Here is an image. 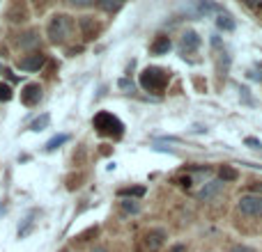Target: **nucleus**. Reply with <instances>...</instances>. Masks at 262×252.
Masks as SVG:
<instances>
[{
	"mask_svg": "<svg viewBox=\"0 0 262 252\" xmlns=\"http://www.w3.org/2000/svg\"><path fill=\"white\" fill-rule=\"evenodd\" d=\"M228 252H255L253 248H249V245H232Z\"/></svg>",
	"mask_w": 262,
	"mask_h": 252,
	"instance_id": "5701e85b",
	"label": "nucleus"
},
{
	"mask_svg": "<svg viewBox=\"0 0 262 252\" xmlns=\"http://www.w3.org/2000/svg\"><path fill=\"white\" fill-rule=\"evenodd\" d=\"M118 85H120V87H122V90H134V85H131V83H129V81H120V83H118Z\"/></svg>",
	"mask_w": 262,
	"mask_h": 252,
	"instance_id": "393cba45",
	"label": "nucleus"
},
{
	"mask_svg": "<svg viewBox=\"0 0 262 252\" xmlns=\"http://www.w3.org/2000/svg\"><path fill=\"white\" fill-rule=\"evenodd\" d=\"M219 177H221L223 184H228V181H235L237 179V170H235V167H230V165H223L221 170H219Z\"/></svg>",
	"mask_w": 262,
	"mask_h": 252,
	"instance_id": "dca6fc26",
	"label": "nucleus"
},
{
	"mask_svg": "<svg viewBox=\"0 0 262 252\" xmlns=\"http://www.w3.org/2000/svg\"><path fill=\"white\" fill-rule=\"evenodd\" d=\"M99 7L101 9H106V12H113V9H118L120 5H115V3H99Z\"/></svg>",
	"mask_w": 262,
	"mask_h": 252,
	"instance_id": "b1692460",
	"label": "nucleus"
},
{
	"mask_svg": "<svg viewBox=\"0 0 262 252\" xmlns=\"http://www.w3.org/2000/svg\"><path fill=\"white\" fill-rule=\"evenodd\" d=\"M163 241H166V232L163 230H149L147 236H145V243H147L149 250H159L163 245Z\"/></svg>",
	"mask_w": 262,
	"mask_h": 252,
	"instance_id": "1a4fd4ad",
	"label": "nucleus"
},
{
	"mask_svg": "<svg viewBox=\"0 0 262 252\" xmlns=\"http://www.w3.org/2000/svg\"><path fill=\"white\" fill-rule=\"evenodd\" d=\"M44 64H46L44 53H30V55L18 60V69H21V71H39Z\"/></svg>",
	"mask_w": 262,
	"mask_h": 252,
	"instance_id": "39448f33",
	"label": "nucleus"
},
{
	"mask_svg": "<svg viewBox=\"0 0 262 252\" xmlns=\"http://www.w3.org/2000/svg\"><path fill=\"white\" fill-rule=\"evenodd\" d=\"M244 144H246V147H251V149H262V142L258 138H246Z\"/></svg>",
	"mask_w": 262,
	"mask_h": 252,
	"instance_id": "4be33fe9",
	"label": "nucleus"
},
{
	"mask_svg": "<svg viewBox=\"0 0 262 252\" xmlns=\"http://www.w3.org/2000/svg\"><path fill=\"white\" fill-rule=\"evenodd\" d=\"M18 44H21L23 48H30V46H35L37 44V32L35 30L26 32V35H23V39H18Z\"/></svg>",
	"mask_w": 262,
	"mask_h": 252,
	"instance_id": "a211bd4d",
	"label": "nucleus"
},
{
	"mask_svg": "<svg viewBox=\"0 0 262 252\" xmlns=\"http://www.w3.org/2000/svg\"><path fill=\"white\" fill-rule=\"evenodd\" d=\"M74 32V18L69 14H55L49 21V28H46V35L53 44H64V41L72 37Z\"/></svg>",
	"mask_w": 262,
	"mask_h": 252,
	"instance_id": "f03ea898",
	"label": "nucleus"
},
{
	"mask_svg": "<svg viewBox=\"0 0 262 252\" xmlns=\"http://www.w3.org/2000/svg\"><path fill=\"white\" fill-rule=\"evenodd\" d=\"M249 78H253V81H262V71H249Z\"/></svg>",
	"mask_w": 262,
	"mask_h": 252,
	"instance_id": "bb28decb",
	"label": "nucleus"
},
{
	"mask_svg": "<svg viewBox=\"0 0 262 252\" xmlns=\"http://www.w3.org/2000/svg\"><path fill=\"white\" fill-rule=\"evenodd\" d=\"M92 252H108V250H106V248H95Z\"/></svg>",
	"mask_w": 262,
	"mask_h": 252,
	"instance_id": "c756f323",
	"label": "nucleus"
},
{
	"mask_svg": "<svg viewBox=\"0 0 262 252\" xmlns=\"http://www.w3.org/2000/svg\"><path fill=\"white\" fill-rule=\"evenodd\" d=\"M78 26H81L83 35H85V39H95V32H97V23H95V18H92V16H81Z\"/></svg>",
	"mask_w": 262,
	"mask_h": 252,
	"instance_id": "9b49d317",
	"label": "nucleus"
},
{
	"mask_svg": "<svg viewBox=\"0 0 262 252\" xmlns=\"http://www.w3.org/2000/svg\"><path fill=\"white\" fill-rule=\"evenodd\" d=\"M170 46H172L170 37L159 35L157 39H154V44L149 46V51H152V55H163V53H168V51H170Z\"/></svg>",
	"mask_w": 262,
	"mask_h": 252,
	"instance_id": "9d476101",
	"label": "nucleus"
},
{
	"mask_svg": "<svg viewBox=\"0 0 262 252\" xmlns=\"http://www.w3.org/2000/svg\"><path fill=\"white\" fill-rule=\"evenodd\" d=\"M92 126L97 129V133L99 135H111V138H120L122 131H124V124L120 122L113 113H106V110H101V113L95 115Z\"/></svg>",
	"mask_w": 262,
	"mask_h": 252,
	"instance_id": "7ed1b4c3",
	"label": "nucleus"
},
{
	"mask_svg": "<svg viewBox=\"0 0 262 252\" xmlns=\"http://www.w3.org/2000/svg\"><path fill=\"white\" fill-rule=\"evenodd\" d=\"M237 209H239L242 216L262 218V195H242Z\"/></svg>",
	"mask_w": 262,
	"mask_h": 252,
	"instance_id": "20e7f679",
	"label": "nucleus"
},
{
	"mask_svg": "<svg viewBox=\"0 0 262 252\" xmlns=\"http://www.w3.org/2000/svg\"><path fill=\"white\" fill-rule=\"evenodd\" d=\"M39 99H41V87H39V83H28L26 87L21 90V104L23 106H37L39 104Z\"/></svg>",
	"mask_w": 262,
	"mask_h": 252,
	"instance_id": "423d86ee",
	"label": "nucleus"
},
{
	"mask_svg": "<svg viewBox=\"0 0 262 252\" xmlns=\"http://www.w3.org/2000/svg\"><path fill=\"white\" fill-rule=\"evenodd\" d=\"M216 26L221 28V30H226V32H230V30H235V21H232V16L230 14H219V18H216Z\"/></svg>",
	"mask_w": 262,
	"mask_h": 252,
	"instance_id": "4468645a",
	"label": "nucleus"
},
{
	"mask_svg": "<svg viewBox=\"0 0 262 252\" xmlns=\"http://www.w3.org/2000/svg\"><path fill=\"white\" fill-rule=\"evenodd\" d=\"M223 181L221 179H212V181H207V184L200 188V193H198V199H205V202H209V199H214L219 193L223 190Z\"/></svg>",
	"mask_w": 262,
	"mask_h": 252,
	"instance_id": "0eeeda50",
	"label": "nucleus"
},
{
	"mask_svg": "<svg viewBox=\"0 0 262 252\" xmlns=\"http://www.w3.org/2000/svg\"><path fill=\"white\" fill-rule=\"evenodd\" d=\"M182 186H184V188H189V186H191V177H184V179H182Z\"/></svg>",
	"mask_w": 262,
	"mask_h": 252,
	"instance_id": "cd10ccee",
	"label": "nucleus"
},
{
	"mask_svg": "<svg viewBox=\"0 0 262 252\" xmlns=\"http://www.w3.org/2000/svg\"><path fill=\"white\" fill-rule=\"evenodd\" d=\"M49 124H51V115H49V113H44V115H41V117H37L35 122L30 124V131H35V133H39V131H44Z\"/></svg>",
	"mask_w": 262,
	"mask_h": 252,
	"instance_id": "2eb2a0df",
	"label": "nucleus"
},
{
	"mask_svg": "<svg viewBox=\"0 0 262 252\" xmlns=\"http://www.w3.org/2000/svg\"><path fill=\"white\" fill-rule=\"evenodd\" d=\"M122 209H124L127 213H138V211H140V207L134 202V199H124V202H122Z\"/></svg>",
	"mask_w": 262,
	"mask_h": 252,
	"instance_id": "412c9836",
	"label": "nucleus"
},
{
	"mask_svg": "<svg viewBox=\"0 0 262 252\" xmlns=\"http://www.w3.org/2000/svg\"><path fill=\"white\" fill-rule=\"evenodd\" d=\"M172 252H186V248H184V245H175V248H172Z\"/></svg>",
	"mask_w": 262,
	"mask_h": 252,
	"instance_id": "c85d7f7f",
	"label": "nucleus"
},
{
	"mask_svg": "<svg viewBox=\"0 0 262 252\" xmlns=\"http://www.w3.org/2000/svg\"><path fill=\"white\" fill-rule=\"evenodd\" d=\"M35 218H37V211H30L26 216L23 225H18V239H26V236L32 232V227H35Z\"/></svg>",
	"mask_w": 262,
	"mask_h": 252,
	"instance_id": "f8f14e48",
	"label": "nucleus"
},
{
	"mask_svg": "<svg viewBox=\"0 0 262 252\" xmlns=\"http://www.w3.org/2000/svg\"><path fill=\"white\" fill-rule=\"evenodd\" d=\"M67 140H69V135H67V133H60V135H55V138H51L49 142L44 144V152H55V149H58V147H62V144L67 142Z\"/></svg>",
	"mask_w": 262,
	"mask_h": 252,
	"instance_id": "ddd939ff",
	"label": "nucleus"
},
{
	"mask_svg": "<svg viewBox=\"0 0 262 252\" xmlns=\"http://www.w3.org/2000/svg\"><path fill=\"white\" fill-rule=\"evenodd\" d=\"M200 12L203 14H212V12H219V14H223V7L221 5H214V3H200Z\"/></svg>",
	"mask_w": 262,
	"mask_h": 252,
	"instance_id": "6ab92c4d",
	"label": "nucleus"
},
{
	"mask_svg": "<svg viewBox=\"0 0 262 252\" xmlns=\"http://www.w3.org/2000/svg\"><path fill=\"white\" fill-rule=\"evenodd\" d=\"M145 195V186H136V188H122L120 197H143Z\"/></svg>",
	"mask_w": 262,
	"mask_h": 252,
	"instance_id": "f3484780",
	"label": "nucleus"
},
{
	"mask_svg": "<svg viewBox=\"0 0 262 252\" xmlns=\"http://www.w3.org/2000/svg\"><path fill=\"white\" fill-rule=\"evenodd\" d=\"M255 190H258V193H255V195H260V193H262V186L258 184V186H255Z\"/></svg>",
	"mask_w": 262,
	"mask_h": 252,
	"instance_id": "7c9ffc66",
	"label": "nucleus"
},
{
	"mask_svg": "<svg viewBox=\"0 0 262 252\" xmlns=\"http://www.w3.org/2000/svg\"><path fill=\"white\" fill-rule=\"evenodd\" d=\"M242 96H244V101H246V104H253V99H251V96H249V90H246V87H244V90H242Z\"/></svg>",
	"mask_w": 262,
	"mask_h": 252,
	"instance_id": "a878e982",
	"label": "nucleus"
},
{
	"mask_svg": "<svg viewBox=\"0 0 262 252\" xmlns=\"http://www.w3.org/2000/svg\"><path fill=\"white\" fill-rule=\"evenodd\" d=\"M168 81H170V71L161 67H147L140 73V87L145 92H152V94H161L166 90Z\"/></svg>",
	"mask_w": 262,
	"mask_h": 252,
	"instance_id": "f257e3e1",
	"label": "nucleus"
},
{
	"mask_svg": "<svg viewBox=\"0 0 262 252\" xmlns=\"http://www.w3.org/2000/svg\"><path fill=\"white\" fill-rule=\"evenodd\" d=\"M198 46H200L198 32L186 30L184 37H182V53H193V51H198Z\"/></svg>",
	"mask_w": 262,
	"mask_h": 252,
	"instance_id": "6e6552de",
	"label": "nucleus"
},
{
	"mask_svg": "<svg viewBox=\"0 0 262 252\" xmlns=\"http://www.w3.org/2000/svg\"><path fill=\"white\" fill-rule=\"evenodd\" d=\"M12 96H14L12 87H9L7 83H0V101H3V104H7V101L12 99Z\"/></svg>",
	"mask_w": 262,
	"mask_h": 252,
	"instance_id": "aec40b11",
	"label": "nucleus"
}]
</instances>
